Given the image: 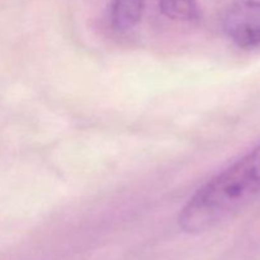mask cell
Instances as JSON below:
<instances>
[{"label":"cell","mask_w":260,"mask_h":260,"mask_svg":"<svg viewBox=\"0 0 260 260\" xmlns=\"http://www.w3.org/2000/svg\"><path fill=\"white\" fill-rule=\"evenodd\" d=\"M260 194V144L203 185L179 215L188 234L205 233Z\"/></svg>","instance_id":"1"},{"label":"cell","mask_w":260,"mask_h":260,"mask_svg":"<svg viewBox=\"0 0 260 260\" xmlns=\"http://www.w3.org/2000/svg\"><path fill=\"white\" fill-rule=\"evenodd\" d=\"M223 30L238 47L248 50L260 47V2L235 3L223 18Z\"/></svg>","instance_id":"2"},{"label":"cell","mask_w":260,"mask_h":260,"mask_svg":"<svg viewBox=\"0 0 260 260\" xmlns=\"http://www.w3.org/2000/svg\"><path fill=\"white\" fill-rule=\"evenodd\" d=\"M145 0H114L112 23L119 32H127L137 25L144 12Z\"/></svg>","instance_id":"3"},{"label":"cell","mask_w":260,"mask_h":260,"mask_svg":"<svg viewBox=\"0 0 260 260\" xmlns=\"http://www.w3.org/2000/svg\"><path fill=\"white\" fill-rule=\"evenodd\" d=\"M159 8L165 17L174 20L189 22L200 15L196 0H159Z\"/></svg>","instance_id":"4"}]
</instances>
